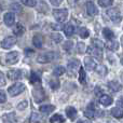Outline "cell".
Here are the masks:
<instances>
[{
  "label": "cell",
  "mask_w": 123,
  "mask_h": 123,
  "mask_svg": "<svg viewBox=\"0 0 123 123\" xmlns=\"http://www.w3.org/2000/svg\"><path fill=\"white\" fill-rule=\"evenodd\" d=\"M6 85V78H4L3 74L0 71V86H3Z\"/></svg>",
  "instance_id": "42"
},
{
  "label": "cell",
  "mask_w": 123,
  "mask_h": 123,
  "mask_svg": "<svg viewBox=\"0 0 123 123\" xmlns=\"http://www.w3.org/2000/svg\"><path fill=\"white\" fill-rule=\"evenodd\" d=\"M108 87L111 90V91H113V92H118V91H120L121 90V84L120 83H118V82H116V81H110V82L108 83Z\"/></svg>",
  "instance_id": "25"
},
{
  "label": "cell",
  "mask_w": 123,
  "mask_h": 123,
  "mask_svg": "<svg viewBox=\"0 0 123 123\" xmlns=\"http://www.w3.org/2000/svg\"><path fill=\"white\" fill-rule=\"evenodd\" d=\"M8 78L10 80H18V79L22 78V71L21 70H17V69H13L10 70L8 72Z\"/></svg>",
  "instance_id": "15"
},
{
  "label": "cell",
  "mask_w": 123,
  "mask_h": 123,
  "mask_svg": "<svg viewBox=\"0 0 123 123\" xmlns=\"http://www.w3.org/2000/svg\"><path fill=\"white\" fill-rule=\"evenodd\" d=\"M50 122L51 123H64L65 122V119H64V117L62 115L56 113V115H54L53 117L50 119Z\"/></svg>",
  "instance_id": "27"
},
{
  "label": "cell",
  "mask_w": 123,
  "mask_h": 123,
  "mask_svg": "<svg viewBox=\"0 0 123 123\" xmlns=\"http://www.w3.org/2000/svg\"><path fill=\"white\" fill-rule=\"evenodd\" d=\"M111 115L116 118V119H121L123 117V109L122 107H115L111 109Z\"/></svg>",
  "instance_id": "18"
},
{
  "label": "cell",
  "mask_w": 123,
  "mask_h": 123,
  "mask_svg": "<svg viewBox=\"0 0 123 123\" xmlns=\"http://www.w3.org/2000/svg\"><path fill=\"white\" fill-rule=\"evenodd\" d=\"M51 38H52V40L56 43H60L63 41V36H62L61 34H58V32H53V34L51 35Z\"/></svg>",
  "instance_id": "31"
},
{
  "label": "cell",
  "mask_w": 123,
  "mask_h": 123,
  "mask_svg": "<svg viewBox=\"0 0 123 123\" xmlns=\"http://www.w3.org/2000/svg\"><path fill=\"white\" fill-rule=\"evenodd\" d=\"M39 110L42 113L49 115V113H51L53 110H55V106H53V105H43V106H40Z\"/></svg>",
  "instance_id": "20"
},
{
  "label": "cell",
  "mask_w": 123,
  "mask_h": 123,
  "mask_svg": "<svg viewBox=\"0 0 123 123\" xmlns=\"http://www.w3.org/2000/svg\"><path fill=\"white\" fill-rule=\"evenodd\" d=\"M66 72V69L63 67V66H58V67H56L55 69H54V71H53V74L55 77H60L62 76V74H64Z\"/></svg>",
  "instance_id": "29"
},
{
  "label": "cell",
  "mask_w": 123,
  "mask_h": 123,
  "mask_svg": "<svg viewBox=\"0 0 123 123\" xmlns=\"http://www.w3.org/2000/svg\"><path fill=\"white\" fill-rule=\"evenodd\" d=\"M25 89H26L25 84H24V83L18 82V83H15V84L11 85V86L8 89V92H9V94H10L11 96L14 97V96H17L18 94H21L22 92H24L25 91Z\"/></svg>",
  "instance_id": "1"
},
{
  "label": "cell",
  "mask_w": 123,
  "mask_h": 123,
  "mask_svg": "<svg viewBox=\"0 0 123 123\" xmlns=\"http://www.w3.org/2000/svg\"><path fill=\"white\" fill-rule=\"evenodd\" d=\"M107 15H108L109 17H110L111 19H112L113 22H117V23H119V22H121V13H120L119 9H109L108 11H107Z\"/></svg>",
  "instance_id": "6"
},
{
  "label": "cell",
  "mask_w": 123,
  "mask_h": 123,
  "mask_svg": "<svg viewBox=\"0 0 123 123\" xmlns=\"http://www.w3.org/2000/svg\"><path fill=\"white\" fill-rule=\"evenodd\" d=\"M99 103L103 105V106H110L111 104L113 103V99L111 96L107 95V94H104V95H102L99 97Z\"/></svg>",
  "instance_id": "14"
},
{
  "label": "cell",
  "mask_w": 123,
  "mask_h": 123,
  "mask_svg": "<svg viewBox=\"0 0 123 123\" xmlns=\"http://www.w3.org/2000/svg\"><path fill=\"white\" fill-rule=\"evenodd\" d=\"M63 30L67 37H71L72 35L74 34V26L72 25V24H67L66 26H64Z\"/></svg>",
  "instance_id": "19"
},
{
  "label": "cell",
  "mask_w": 123,
  "mask_h": 123,
  "mask_svg": "<svg viewBox=\"0 0 123 123\" xmlns=\"http://www.w3.org/2000/svg\"><path fill=\"white\" fill-rule=\"evenodd\" d=\"M28 106V102L27 100H23V102H21L18 105H17V109L18 110H24V109H26Z\"/></svg>",
  "instance_id": "39"
},
{
  "label": "cell",
  "mask_w": 123,
  "mask_h": 123,
  "mask_svg": "<svg viewBox=\"0 0 123 123\" xmlns=\"http://www.w3.org/2000/svg\"><path fill=\"white\" fill-rule=\"evenodd\" d=\"M68 72H69L70 74H76V72L79 70V68L81 67L80 65V62H79L78 60H76V58H72L71 61L68 62Z\"/></svg>",
  "instance_id": "5"
},
{
  "label": "cell",
  "mask_w": 123,
  "mask_h": 123,
  "mask_svg": "<svg viewBox=\"0 0 123 123\" xmlns=\"http://www.w3.org/2000/svg\"><path fill=\"white\" fill-rule=\"evenodd\" d=\"M3 19H4V24H6V26L14 25V23H15V15H14V13H13V12L6 13V14H4Z\"/></svg>",
  "instance_id": "12"
},
{
  "label": "cell",
  "mask_w": 123,
  "mask_h": 123,
  "mask_svg": "<svg viewBox=\"0 0 123 123\" xmlns=\"http://www.w3.org/2000/svg\"><path fill=\"white\" fill-rule=\"evenodd\" d=\"M22 2L27 6H35L37 4V0H22Z\"/></svg>",
  "instance_id": "38"
},
{
  "label": "cell",
  "mask_w": 123,
  "mask_h": 123,
  "mask_svg": "<svg viewBox=\"0 0 123 123\" xmlns=\"http://www.w3.org/2000/svg\"><path fill=\"white\" fill-rule=\"evenodd\" d=\"M103 35H104V37L107 39V40H111V39L115 38V34H113V31L111 29H109V28H104V30H103Z\"/></svg>",
  "instance_id": "26"
},
{
  "label": "cell",
  "mask_w": 123,
  "mask_h": 123,
  "mask_svg": "<svg viewBox=\"0 0 123 123\" xmlns=\"http://www.w3.org/2000/svg\"><path fill=\"white\" fill-rule=\"evenodd\" d=\"M66 115H67V117L69 118L71 121H74V120H76L77 116H78V112H77L76 108H74V107H67V108H66Z\"/></svg>",
  "instance_id": "17"
},
{
  "label": "cell",
  "mask_w": 123,
  "mask_h": 123,
  "mask_svg": "<svg viewBox=\"0 0 123 123\" xmlns=\"http://www.w3.org/2000/svg\"><path fill=\"white\" fill-rule=\"evenodd\" d=\"M72 45H74V42L72 41H66L65 43H64V50H66L67 52H69L70 50L72 49Z\"/></svg>",
  "instance_id": "37"
},
{
  "label": "cell",
  "mask_w": 123,
  "mask_h": 123,
  "mask_svg": "<svg viewBox=\"0 0 123 123\" xmlns=\"http://www.w3.org/2000/svg\"><path fill=\"white\" fill-rule=\"evenodd\" d=\"M113 0H98V4L103 8H107V6H110L112 4Z\"/></svg>",
  "instance_id": "33"
},
{
  "label": "cell",
  "mask_w": 123,
  "mask_h": 123,
  "mask_svg": "<svg viewBox=\"0 0 123 123\" xmlns=\"http://www.w3.org/2000/svg\"><path fill=\"white\" fill-rule=\"evenodd\" d=\"M106 48L110 51H117L119 49V42L115 39H111V40H108L106 42Z\"/></svg>",
  "instance_id": "16"
},
{
  "label": "cell",
  "mask_w": 123,
  "mask_h": 123,
  "mask_svg": "<svg viewBox=\"0 0 123 123\" xmlns=\"http://www.w3.org/2000/svg\"><path fill=\"white\" fill-rule=\"evenodd\" d=\"M6 100V93H4L3 91H1V90H0V104L4 103Z\"/></svg>",
  "instance_id": "40"
},
{
  "label": "cell",
  "mask_w": 123,
  "mask_h": 123,
  "mask_svg": "<svg viewBox=\"0 0 123 123\" xmlns=\"http://www.w3.org/2000/svg\"><path fill=\"white\" fill-rule=\"evenodd\" d=\"M94 70H96L97 74H99L100 77L106 76L107 72H108V69H107V67L105 65H96V67Z\"/></svg>",
  "instance_id": "22"
},
{
  "label": "cell",
  "mask_w": 123,
  "mask_h": 123,
  "mask_svg": "<svg viewBox=\"0 0 123 123\" xmlns=\"http://www.w3.org/2000/svg\"><path fill=\"white\" fill-rule=\"evenodd\" d=\"M16 38L13 36H9L6 37V38H4L3 40L1 41V47L3 48V49H10V48H12L13 45L16 43Z\"/></svg>",
  "instance_id": "8"
},
{
  "label": "cell",
  "mask_w": 123,
  "mask_h": 123,
  "mask_svg": "<svg viewBox=\"0 0 123 123\" xmlns=\"http://www.w3.org/2000/svg\"><path fill=\"white\" fill-rule=\"evenodd\" d=\"M79 82L81 84H85L86 83V74H85V71L82 67L79 68Z\"/></svg>",
  "instance_id": "24"
},
{
  "label": "cell",
  "mask_w": 123,
  "mask_h": 123,
  "mask_svg": "<svg viewBox=\"0 0 123 123\" xmlns=\"http://www.w3.org/2000/svg\"><path fill=\"white\" fill-rule=\"evenodd\" d=\"M78 123H85V122H83V121H79Z\"/></svg>",
  "instance_id": "45"
},
{
  "label": "cell",
  "mask_w": 123,
  "mask_h": 123,
  "mask_svg": "<svg viewBox=\"0 0 123 123\" xmlns=\"http://www.w3.org/2000/svg\"><path fill=\"white\" fill-rule=\"evenodd\" d=\"M24 31H25V28H24V26L21 25V24H17L16 27H15V29L13 30V32H14L16 36H21V35H23Z\"/></svg>",
  "instance_id": "30"
},
{
  "label": "cell",
  "mask_w": 123,
  "mask_h": 123,
  "mask_svg": "<svg viewBox=\"0 0 123 123\" xmlns=\"http://www.w3.org/2000/svg\"><path fill=\"white\" fill-rule=\"evenodd\" d=\"M50 2H51V4L52 6H58L60 4L63 2V0H50Z\"/></svg>",
  "instance_id": "43"
},
{
  "label": "cell",
  "mask_w": 123,
  "mask_h": 123,
  "mask_svg": "<svg viewBox=\"0 0 123 123\" xmlns=\"http://www.w3.org/2000/svg\"><path fill=\"white\" fill-rule=\"evenodd\" d=\"M86 12L90 16H96L98 14V9L92 1H89L86 3Z\"/></svg>",
  "instance_id": "10"
},
{
  "label": "cell",
  "mask_w": 123,
  "mask_h": 123,
  "mask_svg": "<svg viewBox=\"0 0 123 123\" xmlns=\"http://www.w3.org/2000/svg\"><path fill=\"white\" fill-rule=\"evenodd\" d=\"M19 60V53L16 51H12L10 53L6 54V62L9 65H13V64H16Z\"/></svg>",
  "instance_id": "7"
},
{
  "label": "cell",
  "mask_w": 123,
  "mask_h": 123,
  "mask_svg": "<svg viewBox=\"0 0 123 123\" xmlns=\"http://www.w3.org/2000/svg\"><path fill=\"white\" fill-rule=\"evenodd\" d=\"M77 50H78V53L83 54L86 52V47H85V44L83 42H79L77 44Z\"/></svg>",
  "instance_id": "34"
},
{
  "label": "cell",
  "mask_w": 123,
  "mask_h": 123,
  "mask_svg": "<svg viewBox=\"0 0 123 123\" xmlns=\"http://www.w3.org/2000/svg\"><path fill=\"white\" fill-rule=\"evenodd\" d=\"M32 95H34V97H35V99H36L37 103H41L45 99V93L40 85H39V86H36L34 90H32Z\"/></svg>",
  "instance_id": "4"
},
{
  "label": "cell",
  "mask_w": 123,
  "mask_h": 123,
  "mask_svg": "<svg viewBox=\"0 0 123 123\" xmlns=\"http://www.w3.org/2000/svg\"><path fill=\"white\" fill-rule=\"evenodd\" d=\"M55 58V53L54 52H47V53H43L40 54V55L37 57V62L41 64H47L50 63Z\"/></svg>",
  "instance_id": "3"
},
{
  "label": "cell",
  "mask_w": 123,
  "mask_h": 123,
  "mask_svg": "<svg viewBox=\"0 0 123 123\" xmlns=\"http://www.w3.org/2000/svg\"><path fill=\"white\" fill-rule=\"evenodd\" d=\"M32 43L36 48H42V44H43V39L40 35H35L34 38H32Z\"/></svg>",
  "instance_id": "21"
},
{
  "label": "cell",
  "mask_w": 123,
  "mask_h": 123,
  "mask_svg": "<svg viewBox=\"0 0 123 123\" xmlns=\"http://www.w3.org/2000/svg\"><path fill=\"white\" fill-rule=\"evenodd\" d=\"M29 81H30V83H32V84H37V83L40 84L41 79H40V77H39L38 74H36L35 71H31L30 77H29Z\"/></svg>",
  "instance_id": "23"
},
{
  "label": "cell",
  "mask_w": 123,
  "mask_h": 123,
  "mask_svg": "<svg viewBox=\"0 0 123 123\" xmlns=\"http://www.w3.org/2000/svg\"><path fill=\"white\" fill-rule=\"evenodd\" d=\"M79 36H80L81 38H83V39H86L87 37L90 36L89 29L85 28V27H80L79 28Z\"/></svg>",
  "instance_id": "28"
},
{
  "label": "cell",
  "mask_w": 123,
  "mask_h": 123,
  "mask_svg": "<svg viewBox=\"0 0 123 123\" xmlns=\"http://www.w3.org/2000/svg\"><path fill=\"white\" fill-rule=\"evenodd\" d=\"M52 28H54V29H55V30H61V29H63V26H62V25H57V24H56V25H55V24H52Z\"/></svg>",
  "instance_id": "44"
},
{
  "label": "cell",
  "mask_w": 123,
  "mask_h": 123,
  "mask_svg": "<svg viewBox=\"0 0 123 123\" xmlns=\"http://www.w3.org/2000/svg\"><path fill=\"white\" fill-rule=\"evenodd\" d=\"M50 86H51L52 90H57L58 87H60V82H58V80H55V79H52V80H50Z\"/></svg>",
  "instance_id": "35"
},
{
  "label": "cell",
  "mask_w": 123,
  "mask_h": 123,
  "mask_svg": "<svg viewBox=\"0 0 123 123\" xmlns=\"http://www.w3.org/2000/svg\"><path fill=\"white\" fill-rule=\"evenodd\" d=\"M87 53L90 54L91 56H94V57L98 58V60H102L103 58V51L102 49H98V48H95V47H89L86 49Z\"/></svg>",
  "instance_id": "9"
},
{
  "label": "cell",
  "mask_w": 123,
  "mask_h": 123,
  "mask_svg": "<svg viewBox=\"0 0 123 123\" xmlns=\"http://www.w3.org/2000/svg\"><path fill=\"white\" fill-rule=\"evenodd\" d=\"M29 121L30 123H39L41 121V117L38 115V113H31V116H30L29 118Z\"/></svg>",
  "instance_id": "32"
},
{
  "label": "cell",
  "mask_w": 123,
  "mask_h": 123,
  "mask_svg": "<svg viewBox=\"0 0 123 123\" xmlns=\"http://www.w3.org/2000/svg\"><path fill=\"white\" fill-rule=\"evenodd\" d=\"M84 115H85V117L89 118V119H93V118L96 116V109H95V107H94L93 103L87 106L86 110L84 111Z\"/></svg>",
  "instance_id": "13"
},
{
  "label": "cell",
  "mask_w": 123,
  "mask_h": 123,
  "mask_svg": "<svg viewBox=\"0 0 123 123\" xmlns=\"http://www.w3.org/2000/svg\"><path fill=\"white\" fill-rule=\"evenodd\" d=\"M92 43H93V47L98 48V49H103V47H104V43H103L100 40H98V39H93V40H92Z\"/></svg>",
  "instance_id": "36"
},
{
  "label": "cell",
  "mask_w": 123,
  "mask_h": 123,
  "mask_svg": "<svg viewBox=\"0 0 123 123\" xmlns=\"http://www.w3.org/2000/svg\"><path fill=\"white\" fill-rule=\"evenodd\" d=\"M96 65H97V64H96V62L92 58V56H86V57L84 58V66L87 70H90V71L95 69Z\"/></svg>",
  "instance_id": "11"
},
{
  "label": "cell",
  "mask_w": 123,
  "mask_h": 123,
  "mask_svg": "<svg viewBox=\"0 0 123 123\" xmlns=\"http://www.w3.org/2000/svg\"><path fill=\"white\" fill-rule=\"evenodd\" d=\"M53 16L55 19L60 23H63L68 17V10L67 9H54L53 10Z\"/></svg>",
  "instance_id": "2"
},
{
  "label": "cell",
  "mask_w": 123,
  "mask_h": 123,
  "mask_svg": "<svg viewBox=\"0 0 123 123\" xmlns=\"http://www.w3.org/2000/svg\"><path fill=\"white\" fill-rule=\"evenodd\" d=\"M11 9H12V11H14V10H15V12H21V10H22V8L19 6V4H18V3H14V4H12V6H11Z\"/></svg>",
  "instance_id": "41"
}]
</instances>
